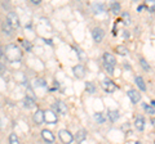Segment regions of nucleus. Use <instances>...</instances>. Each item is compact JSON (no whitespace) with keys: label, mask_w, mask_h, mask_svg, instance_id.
<instances>
[{"label":"nucleus","mask_w":155,"mask_h":144,"mask_svg":"<svg viewBox=\"0 0 155 144\" xmlns=\"http://www.w3.org/2000/svg\"><path fill=\"white\" fill-rule=\"evenodd\" d=\"M22 46L25 48V49H26L27 52H31V49H32L31 42H30V41H27V40H23V41H22Z\"/></svg>","instance_id":"22"},{"label":"nucleus","mask_w":155,"mask_h":144,"mask_svg":"<svg viewBox=\"0 0 155 144\" xmlns=\"http://www.w3.org/2000/svg\"><path fill=\"white\" fill-rule=\"evenodd\" d=\"M2 55H3V50H2V48H0V58H2Z\"/></svg>","instance_id":"31"},{"label":"nucleus","mask_w":155,"mask_h":144,"mask_svg":"<svg viewBox=\"0 0 155 144\" xmlns=\"http://www.w3.org/2000/svg\"><path fill=\"white\" fill-rule=\"evenodd\" d=\"M54 109L60 113V114H67V104H65L62 100H57V102L54 103Z\"/></svg>","instance_id":"6"},{"label":"nucleus","mask_w":155,"mask_h":144,"mask_svg":"<svg viewBox=\"0 0 155 144\" xmlns=\"http://www.w3.org/2000/svg\"><path fill=\"white\" fill-rule=\"evenodd\" d=\"M101 85H102V88L105 89V92H107V93H113V92H115V90H116L115 83H114V81H111V80H109V79H105Z\"/></svg>","instance_id":"3"},{"label":"nucleus","mask_w":155,"mask_h":144,"mask_svg":"<svg viewBox=\"0 0 155 144\" xmlns=\"http://www.w3.org/2000/svg\"><path fill=\"white\" fill-rule=\"evenodd\" d=\"M128 97L129 99L132 100V103H138L140 102V99H141V95H140V93L137 92V90H134V89H130L128 90Z\"/></svg>","instance_id":"11"},{"label":"nucleus","mask_w":155,"mask_h":144,"mask_svg":"<svg viewBox=\"0 0 155 144\" xmlns=\"http://www.w3.org/2000/svg\"><path fill=\"white\" fill-rule=\"evenodd\" d=\"M104 61L106 64H109L111 67H115L116 66V59L113 54H110V53H105L104 54Z\"/></svg>","instance_id":"12"},{"label":"nucleus","mask_w":155,"mask_h":144,"mask_svg":"<svg viewBox=\"0 0 155 144\" xmlns=\"http://www.w3.org/2000/svg\"><path fill=\"white\" fill-rule=\"evenodd\" d=\"M136 144H141V143H138V142H137V143H136Z\"/></svg>","instance_id":"34"},{"label":"nucleus","mask_w":155,"mask_h":144,"mask_svg":"<svg viewBox=\"0 0 155 144\" xmlns=\"http://www.w3.org/2000/svg\"><path fill=\"white\" fill-rule=\"evenodd\" d=\"M151 124H153L154 126H155V118H153V120H151Z\"/></svg>","instance_id":"32"},{"label":"nucleus","mask_w":155,"mask_h":144,"mask_svg":"<svg viewBox=\"0 0 155 144\" xmlns=\"http://www.w3.org/2000/svg\"><path fill=\"white\" fill-rule=\"evenodd\" d=\"M87 90H88L89 93H92V94H93V93H94V90H96L94 85L92 84V83H87Z\"/></svg>","instance_id":"25"},{"label":"nucleus","mask_w":155,"mask_h":144,"mask_svg":"<svg viewBox=\"0 0 155 144\" xmlns=\"http://www.w3.org/2000/svg\"><path fill=\"white\" fill-rule=\"evenodd\" d=\"M44 120H45L47 124H57V121H58L57 114L53 111H45L44 112Z\"/></svg>","instance_id":"5"},{"label":"nucleus","mask_w":155,"mask_h":144,"mask_svg":"<svg viewBox=\"0 0 155 144\" xmlns=\"http://www.w3.org/2000/svg\"><path fill=\"white\" fill-rule=\"evenodd\" d=\"M147 5H149V7H150V9L153 11V9L155 8V2H154V0H153V2H149V3H147Z\"/></svg>","instance_id":"29"},{"label":"nucleus","mask_w":155,"mask_h":144,"mask_svg":"<svg viewBox=\"0 0 155 144\" xmlns=\"http://www.w3.org/2000/svg\"><path fill=\"white\" fill-rule=\"evenodd\" d=\"M7 21L11 23L13 28H17L19 27V20H18V16L14 12H9L8 16H7Z\"/></svg>","instance_id":"4"},{"label":"nucleus","mask_w":155,"mask_h":144,"mask_svg":"<svg viewBox=\"0 0 155 144\" xmlns=\"http://www.w3.org/2000/svg\"><path fill=\"white\" fill-rule=\"evenodd\" d=\"M41 136L43 139L47 142V143H53L54 142V135H53V133L51 130H48V129H44V130H41Z\"/></svg>","instance_id":"10"},{"label":"nucleus","mask_w":155,"mask_h":144,"mask_svg":"<svg viewBox=\"0 0 155 144\" xmlns=\"http://www.w3.org/2000/svg\"><path fill=\"white\" fill-rule=\"evenodd\" d=\"M72 72H74V76L76 79H83L85 76V68L81 64H78L72 68Z\"/></svg>","instance_id":"8"},{"label":"nucleus","mask_w":155,"mask_h":144,"mask_svg":"<svg viewBox=\"0 0 155 144\" xmlns=\"http://www.w3.org/2000/svg\"><path fill=\"white\" fill-rule=\"evenodd\" d=\"M92 35H93V39L96 42H101L104 39V35H105V32L102 28H98V27H96L93 28V31H92Z\"/></svg>","instance_id":"7"},{"label":"nucleus","mask_w":155,"mask_h":144,"mask_svg":"<svg viewBox=\"0 0 155 144\" xmlns=\"http://www.w3.org/2000/svg\"><path fill=\"white\" fill-rule=\"evenodd\" d=\"M9 143L11 144H19V140H18L16 134H11V135H9Z\"/></svg>","instance_id":"21"},{"label":"nucleus","mask_w":155,"mask_h":144,"mask_svg":"<svg viewBox=\"0 0 155 144\" xmlns=\"http://www.w3.org/2000/svg\"><path fill=\"white\" fill-rule=\"evenodd\" d=\"M109 118L110 121L115 122L116 120H119V111H109Z\"/></svg>","instance_id":"18"},{"label":"nucleus","mask_w":155,"mask_h":144,"mask_svg":"<svg viewBox=\"0 0 155 144\" xmlns=\"http://www.w3.org/2000/svg\"><path fill=\"white\" fill-rule=\"evenodd\" d=\"M2 30H3L4 33H7V35H11L12 31H13V27H12V25L8 21H4L3 25H2Z\"/></svg>","instance_id":"13"},{"label":"nucleus","mask_w":155,"mask_h":144,"mask_svg":"<svg viewBox=\"0 0 155 144\" xmlns=\"http://www.w3.org/2000/svg\"><path fill=\"white\" fill-rule=\"evenodd\" d=\"M94 118H96V121H98V122H104L105 121V118H104V116L101 113H96L94 114Z\"/></svg>","instance_id":"27"},{"label":"nucleus","mask_w":155,"mask_h":144,"mask_svg":"<svg viewBox=\"0 0 155 144\" xmlns=\"http://www.w3.org/2000/svg\"><path fill=\"white\" fill-rule=\"evenodd\" d=\"M111 11H113L114 13H119L120 12V4L119 3H116V2H114V3H111Z\"/></svg>","instance_id":"20"},{"label":"nucleus","mask_w":155,"mask_h":144,"mask_svg":"<svg viewBox=\"0 0 155 144\" xmlns=\"http://www.w3.org/2000/svg\"><path fill=\"white\" fill-rule=\"evenodd\" d=\"M136 84H137L140 90H142V92L146 90V85H145V81H143V79L141 77V76H137V77H136Z\"/></svg>","instance_id":"17"},{"label":"nucleus","mask_w":155,"mask_h":144,"mask_svg":"<svg viewBox=\"0 0 155 144\" xmlns=\"http://www.w3.org/2000/svg\"><path fill=\"white\" fill-rule=\"evenodd\" d=\"M93 9L97 13V11H104V5H102V4H96V5L93 7Z\"/></svg>","instance_id":"28"},{"label":"nucleus","mask_w":155,"mask_h":144,"mask_svg":"<svg viewBox=\"0 0 155 144\" xmlns=\"http://www.w3.org/2000/svg\"><path fill=\"white\" fill-rule=\"evenodd\" d=\"M35 85H38V86H47V83L44 80H41V79H36L35 80Z\"/></svg>","instance_id":"26"},{"label":"nucleus","mask_w":155,"mask_h":144,"mask_svg":"<svg viewBox=\"0 0 155 144\" xmlns=\"http://www.w3.org/2000/svg\"><path fill=\"white\" fill-rule=\"evenodd\" d=\"M58 136H60V139L65 144H70L72 140H74V135H72L69 130H60V133H58Z\"/></svg>","instance_id":"2"},{"label":"nucleus","mask_w":155,"mask_h":144,"mask_svg":"<svg viewBox=\"0 0 155 144\" xmlns=\"http://www.w3.org/2000/svg\"><path fill=\"white\" fill-rule=\"evenodd\" d=\"M142 107L146 109V112H147V113H150V114H154V113H155V109L151 107V105H147L146 103H143V104H142Z\"/></svg>","instance_id":"23"},{"label":"nucleus","mask_w":155,"mask_h":144,"mask_svg":"<svg viewBox=\"0 0 155 144\" xmlns=\"http://www.w3.org/2000/svg\"><path fill=\"white\" fill-rule=\"evenodd\" d=\"M116 52H118L120 55H125L128 53V49L125 46H123V45H119V46H116Z\"/></svg>","instance_id":"19"},{"label":"nucleus","mask_w":155,"mask_h":144,"mask_svg":"<svg viewBox=\"0 0 155 144\" xmlns=\"http://www.w3.org/2000/svg\"><path fill=\"white\" fill-rule=\"evenodd\" d=\"M34 4H40V0H31Z\"/></svg>","instance_id":"30"},{"label":"nucleus","mask_w":155,"mask_h":144,"mask_svg":"<svg viewBox=\"0 0 155 144\" xmlns=\"http://www.w3.org/2000/svg\"><path fill=\"white\" fill-rule=\"evenodd\" d=\"M23 104L26 108H34L35 107V99H32L30 97H25L23 98Z\"/></svg>","instance_id":"15"},{"label":"nucleus","mask_w":155,"mask_h":144,"mask_svg":"<svg viewBox=\"0 0 155 144\" xmlns=\"http://www.w3.org/2000/svg\"><path fill=\"white\" fill-rule=\"evenodd\" d=\"M85 138H87V133H85L84 130H78V131H76V134H75V140H76L78 143L85 140Z\"/></svg>","instance_id":"14"},{"label":"nucleus","mask_w":155,"mask_h":144,"mask_svg":"<svg viewBox=\"0 0 155 144\" xmlns=\"http://www.w3.org/2000/svg\"><path fill=\"white\" fill-rule=\"evenodd\" d=\"M5 57H7V59L11 62L19 61L22 58V50L19 49L17 45L11 44V45H8L5 49Z\"/></svg>","instance_id":"1"},{"label":"nucleus","mask_w":155,"mask_h":144,"mask_svg":"<svg viewBox=\"0 0 155 144\" xmlns=\"http://www.w3.org/2000/svg\"><path fill=\"white\" fill-rule=\"evenodd\" d=\"M44 112L45 111H43V109H38V111L34 113L32 118H34V121H35L36 125H40V124H43L45 121V120H44Z\"/></svg>","instance_id":"9"},{"label":"nucleus","mask_w":155,"mask_h":144,"mask_svg":"<svg viewBox=\"0 0 155 144\" xmlns=\"http://www.w3.org/2000/svg\"><path fill=\"white\" fill-rule=\"evenodd\" d=\"M134 125H136V127H137V130L142 131L143 127H145V120H143V117H137V118H136Z\"/></svg>","instance_id":"16"},{"label":"nucleus","mask_w":155,"mask_h":144,"mask_svg":"<svg viewBox=\"0 0 155 144\" xmlns=\"http://www.w3.org/2000/svg\"><path fill=\"white\" fill-rule=\"evenodd\" d=\"M151 104H153V107H155V100H153V102H151Z\"/></svg>","instance_id":"33"},{"label":"nucleus","mask_w":155,"mask_h":144,"mask_svg":"<svg viewBox=\"0 0 155 144\" xmlns=\"http://www.w3.org/2000/svg\"><path fill=\"white\" fill-rule=\"evenodd\" d=\"M140 63H141V66H142V68L145 70V71H150V66L147 64V62L145 61L143 58H141L140 59Z\"/></svg>","instance_id":"24"}]
</instances>
